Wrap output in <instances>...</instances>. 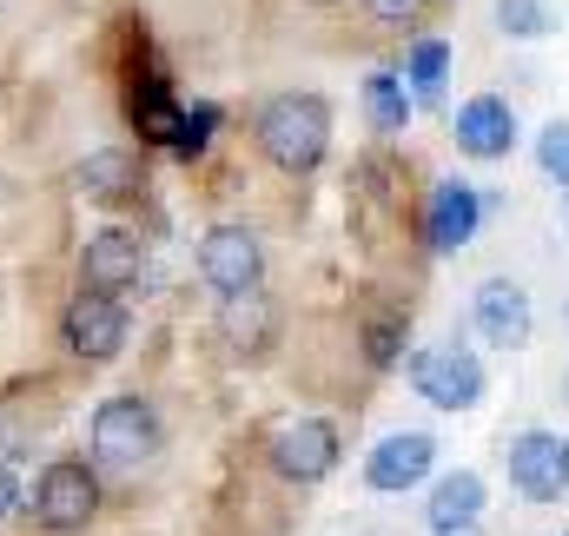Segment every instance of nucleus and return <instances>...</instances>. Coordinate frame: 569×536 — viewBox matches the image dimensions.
<instances>
[{"mask_svg":"<svg viewBox=\"0 0 569 536\" xmlns=\"http://www.w3.org/2000/svg\"><path fill=\"white\" fill-rule=\"evenodd\" d=\"M259 152L279 172H318L331 152V107L318 93H279L259 107Z\"/></svg>","mask_w":569,"mask_h":536,"instance_id":"1","label":"nucleus"},{"mask_svg":"<svg viewBox=\"0 0 569 536\" xmlns=\"http://www.w3.org/2000/svg\"><path fill=\"white\" fill-rule=\"evenodd\" d=\"M27 510H33V524H40L47 536L87 530V524L100 517V477H93L80 457H53V464L33 477V490H27Z\"/></svg>","mask_w":569,"mask_h":536,"instance_id":"2","label":"nucleus"},{"mask_svg":"<svg viewBox=\"0 0 569 536\" xmlns=\"http://www.w3.org/2000/svg\"><path fill=\"white\" fill-rule=\"evenodd\" d=\"M159 410L146 398H107L93 410V457L113 464V470H140L159 457Z\"/></svg>","mask_w":569,"mask_h":536,"instance_id":"3","label":"nucleus"},{"mask_svg":"<svg viewBox=\"0 0 569 536\" xmlns=\"http://www.w3.org/2000/svg\"><path fill=\"white\" fill-rule=\"evenodd\" d=\"M60 331H67V351L73 358H87V365H107V358H120L127 351V305L120 298H107V291H73V305H67V318H60Z\"/></svg>","mask_w":569,"mask_h":536,"instance_id":"4","label":"nucleus"},{"mask_svg":"<svg viewBox=\"0 0 569 536\" xmlns=\"http://www.w3.org/2000/svg\"><path fill=\"white\" fill-rule=\"evenodd\" d=\"M199 271H206V285H212L219 298H239V291H259L266 252H259V239H252L246 226H212V232L199 239Z\"/></svg>","mask_w":569,"mask_h":536,"instance_id":"5","label":"nucleus"},{"mask_svg":"<svg viewBox=\"0 0 569 536\" xmlns=\"http://www.w3.org/2000/svg\"><path fill=\"white\" fill-rule=\"evenodd\" d=\"M272 470H279L284 484H325L331 470H338V430L325 424V417H298V424H284L279 437H272Z\"/></svg>","mask_w":569,"mask_h":536,"instance_id":"6","label":"nucleus"},{"mask_svg":"<svg viewBox=\"0 0 569 536\" xmlns=\"http://www.w3.org/2000/svg\"><path fill=\"white\" fill-rule=\"evenodd\" d=\"M503 464H510V484H517L530 504H557L569 490V444L557 430H523Z\"/></svg>","mask_w":569,"mask_h":536,"instance_id":"7","label":"nucleus"},{"mask_svg":"<svg viewBox=\"0 0 569 536\" xmlns=\"http://www.w3.org/2000/svg\"><path fill=\"white\" fill-rule=\"evenodd\" d=\"M80 285H87V291H107V298L140 291L146 285V246L133 232H120V226L93 232V239L80 246Z\"/></svg>","mask_w":569,"mask_h":536,"instance_id":"8","label":"nucleus"},{"mask_svg":"<svg viewBox=\"0 0 569 536\" xmlns=\"http://www.w3.org/2000/svg\"><path fill=\"white\" fill-rule=\"evenodd\" d=\"M411 385L425 391L437 410H470L483 398V365L457 345H437V351H418L411 358Z\"/></svg>","mask_w":569,"mask_h":536,"instance_id":"9","label":"nucleus"},{"mask_svg":"<svg viewBox=\"0 0 569 536\" xmlns=\"http://www.w3.org/2000/svg\"><path fill=\"white\" fill-rule=\"evenodd\" d=\"M430 464H437V437H430V430H391V437H378V450L365 457V484L385 490V497H398V490H418V484H425Z\"/></svg>","mask_w":569,"mask_h":536,"instance_id":"10","label":"nucleus"},{"mask_svg":"<svg viewBox=\"0 0 569 536\" xmlns=\"http://www.w3.org/2000/svg\"><path fill=\"white\" fill-rule=\"evenodd\" d=\"M477 226H483V199H477L463 179H443V186L430 192V212H425L430 252H463V246L477 239Z\"/></svg>","mask_w":569,"mask_h":536,"instance_id":"11","label":"nucleus"},{"mask_svg":"<svg viewBox=\"0 0 569 536\" xmlns=\"http://www.w3.org/2000/svg\"><path fill=\"white\" fill-rule=\"evenodd\" d=\"M477 331L497 345V351H517V345H530V291L523 285H510V278H490L483 291H477Z\"/></svg>","mask_w":569,"mask_h":536,"instance_id":"12","label":"nucleus"},{"mask_svg":"<svg viewBox=\"0 0 569 536\" xmlns=\"http://www.w3.org/2000/svg\"><path fill=\"white\" fill-rule=\"evenodd\" d=\"M73 186L93 199V206H127V199H140L146 172L133 152H120V146H100V152H87L80 166H73Z\"/></svg>","mask_w":569,"mask_h":536,"instance_id":"13","label":"nucleus"},{"mask_svg":"<svg viewBox=\"0 0 569 536\" xmlns=\"http://www.w3.org/2000/svg\"><path fill=\"white\" fill-rule=\"evenodd\" d=\"M457 146H463L470 159H503V152L517 146V113H510L497 93L463 100V107H457Z\"/></svg>","mask_w":569,"mask_h":536,"instance_id":"14","label":"nucleus"},{"mask_svg":"<svg viewBox=\"0 0 569 536\" xmlns=\"http://www.w3.org/2000/svg\"><path fill=\"white\" fill-rule=\"evenodd\" d=\"M483 517V477L477 470H450L437 490H430V530H470Z\"/></svg>","mask_w":569,"mask_h":536,"instance_id":"15","label":"nucleus"},{"mask_svg":"<svg viewBox=\"0 0 569 536\" xmlns=\"http://www.w3.org/2000/svg\"><path fill=\"white\" fill-rule=\"evenodd\" d=\"M219 331H226L232 351H266V345H272V305H266V291L226 298V305H219Z\"/></svg>","mask_w":569,"mask_h":536,"instance_id":"16","label":"nucleus"},{"mask_svg":"<svg viewBox=\"0 0 569 536\" xmlns=\"http://www.w3.org/2000/svg\"><path fill=\"white\" fill-rule=\"evenodd\" d=\"M133 113H140L146 139H159V146H166V139H172V127H179V113H186V107H179V100L166 93V80H159V73H146V80H140V93H133Z\"/></svg>","mask_w":569,"mask_h":536,"instance_id":"17","label":"nucleus"},{"mask_svg":"<svg viewBox=\"0 0 569 536\" xmlns=\"http://www.w3.org/2000/svg\"><path fill=\"white\" fill-rule=\"evenodd\" d=\"M365 113H371V127L398 133V127L411 120V93H405V80H398V73H371V80H365Z\"/></svg>","mask_w":569,"mask_h":536,"instance_id":"18","label":"nucleus"},{"mask_svg":"<svg viewBox=\"0 0 569 536\" xmlns=\"http://www.w3.org/2000/svg\"><path fill=\"white\" fill-rule=\"evenodd\" d=\"M405 67H411V93L437 107V100H443V67H450V47H443V40H418Z\"/></svg>","mask_w":569,"mask_h":536,"instance_id":"19","label":"nucleus"},{"mask_svg":"<svg viewBox=\"0 0 569 536\" xmlns=\"http://www.w3.org/2000/svg\"><path fill=\"white\" fill-rule=\"evenodd\" d=\"M212 127H219V107H192V113H179V127H172V152L179 159H199L206 152V139H212Z\"/></svg>","mask_w":569,"mask_h":536,"instance_id":"20","label":"nucleus"},{"mask_svg":"<svg viewBox=\"0 0 569 536\" xmlns=\"http://www.w3.org/2000/svg\"><path fill=\"white\" fill-rule=\"evenodd\" d=\"M497 27L517 40H537V33H550V13H543V0H497Z\"/></svg>","mask_w":569,"mask_h":536,"instance_id":"21","label":"nucleus"},{"mask_svg":"<svg viewBox=\"0 0 569 536\" xmlns=\"http://www.w3.org/2000/svg\"><path fill=\"white\" fill-rule=\"evenodd\" d=\"M365 358L385 371V365H398L405 358V325L398 318H371V331H365Z\"/></svg>","mask_w":569,"mask_h":536,"instance_id":"22","label":"nucleus"},{"mask_svg":"<svg viewBox=\"0 0 569 536\" xmlns=\"http://www.w3.org/2000/svg\"><path fill=\"white\" fill-rule=\"evenodd\" d=\"M537 166H543L557 186H569V120L543 127V139H537Z\"/></svg>","mask_w":569,"mask_h":536,"instance_id":"23","label":"nucleus"},{"mask_svg":"<svg viewBox=\"0 0 569 536\" xmlns=\"http://www.w3.org/2000/svg\"><path fill=\"white\" fill-rule=\"evenodd\" d=\"M365 7H371L378 20H391V27H398V20H418V13H425V0H365Z\"/></svg>","mask_w":569,"mask_h":536,"instance_id":"24","label":"nucleus"},{"mask_svg":"<svg viewBox=\"0 0 569 536\" xmlns=\"http://www.w3.org/2000/svg\"><path fill=\"white\" fill-rule=\"evenodd\" d=\"M13 504H20V484H13V470H7V464H0V517H7V510H13Z\"/></svg>","mask_w":569,"mask_h":536,"instance_id":"25","label":"nucleus"},{"mask_svg":"<svg viewBox=\"0 0 569 536\" xmlns=\"http://www.w3.org/2000/svg\"><path fill=\"white\" fill-rule=\"evenodd\" d=\"M443 536H477V524H470V530H443Z\"/></svg>","mask_w":569,"mask_h":536,"instance_id":"26","label":"nucleus"}]
</instances>
